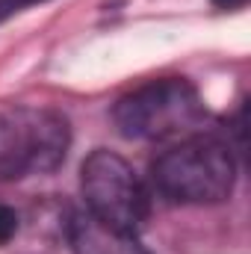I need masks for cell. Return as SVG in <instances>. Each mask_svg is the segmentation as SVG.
Here are the masks:
<instances>
[{"instance_id":"cell-2","label":"cell","mask_w":251,"mask_h":254,"mask_svg":"<svg viewBox=\"0 0 251 254\" xmlns=\"http://www.w3.org/2000/svg\"><path fill=\"white\" fill-rule=\"evenodd\" d=\"M207 122V107L195 83L187 77L151 80L113 107V125L125 139L160 142L172 136H192Z\"/></svg>"},{"instance_id":"cell-3","label":"cell","mask_w":251,"mask_h":254,"mask_svg":"<svg viewBox=\"0 0 251 254\" xmlns=\"http://www.w3.org/2000/svg\"><path fill=\"white\" fill-rule=\"evenodd\" d=\"M71 148V125L51 107L0 110V184L51 175Z\"/></svg>"},{"instance_id":"cell-8","label":"cell","mask_w":251,"mask_h":254,"mask_svg":"<svg viewBox=\"0 0 251 254\" xmlns=\"http://www.w3.org/2000/svg\"><path fill=\"white\" fill-rule=\"evenodd\" d=\"M216 9H243L249 0H210Z\"/></svg>"},{"instance_id":"cell-4","label":"cell","mask_w":251,"mask_h":254,"mask_svg":"<svg viewBox=\"0 0 251 254\" xmlns=\"http://www.w3.org/2000/svg\"><path fill=\"white\" fill-rule=\"evenodd\" d=\"M86 210L110 228L139 234L151 213V192L122 154L95 148L80 166Z\"/></svg>"},{"instance_id":"cell-6","label":"cell","mask_w":251,"mask_h":254,"mask_svg":"<svg viewBox=\"0 0 251 254\" xmlns=\"http://www.w3.org/2000/svg\"><path fill=\"white\" fill-rule=\"evenodd\" d=\"M18 234V213L6 204H0V246H6Z\"/></svg>"},{"instance_id":"cell-5","label":"cell","mask_w":251,"mask_h":254,"mask_svg":"<svg viewBox=\"0 0 251 254\" xmlns=\"http://www.w3.org/2000/svg\"><path fill=\"white\" fill-rule=\"evenodd\" d=\"M65 237L74 254H151L139 234L104 225L89 210H74L65 222Z\"/></svg>"},{"instance_id":"cell-1","label":"cell","mask_w":251,"mask_h":254,"mask_svg":"<svg viewBox=\"0 0 251 254\" xmlns=\"http://www.w3.org/2000/svg\"><path fill=\"white\" fill-rule=\"evenodd\" d=\"M237 181L231 142L213 133H192L151 163V187L169 204H222Z\"/></svg>"},{"instance_id":"cell-7","label":"cell","mask_w":251,"mask_h":254,"mask_svg":"<svg viewBox=\"0 0 251 254\" xmlns=\"http://www.w3.org/2000/svg\"><path fill=\"white\" fill-rule=\"evenodd\" d=\"M42 3H48V0H0V24H6L9 18H15L33 6H42Z\"/></svg>"}]
</instances>
